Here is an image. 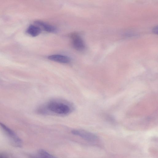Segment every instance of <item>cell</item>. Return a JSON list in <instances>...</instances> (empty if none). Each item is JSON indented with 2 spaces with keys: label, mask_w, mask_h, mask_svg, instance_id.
<instances>
[{
  "label": "cell",
  "mask_w": 158,
  "mask_h": 158,
  "mask_svg": "<svg viewBox=\"0 0 158 158\" xmlns=\"http://www.w3.org/2000/svg\"><path fill=\"white\" fill-rule=\"evenodd\" d=\"M36 156L38 158H56L43 149H40L38 151Z\"/></svg>",
  "instance_id": "8"
},
{
  "label": "cell",
  "mask_w": 158,
  "mask_h": 158,
  "mask_svg": "<svg viewBox=\"0 0 158 158\" xmlns=\"http://www.w3.org/2000/svg\"><path fill=\"white\" fill-rule=\"evenodd\" d=\"M0 158H8L6 156L2 155L0 154Z\"/></svg>",
  "instance_id": "9"
},
{
  "label": "cell",
  "mask_w": 158,
  "mask_h": 158,
  "mask_svg": "<svg viewBox=\"0 0 158 158\" xmlns=\"http://www.w3.org/2000/svg\"><path fill=\"white\" fill-rule=\"evenodd\" d=\"M35 23L40 27L44 30L48 32L56 33L57 32V28L54 26L49 24L41 21H36Z\"/></svg>",
  "instance_id": "6"
},
{
  "label": "cell",
  "mask_w": 158,
  "mask_h": 158,
  "mask_svg": "<svg viewBox=\"0 0 158 158\" xmlns=\"http://www.w3.org/2000/svg\"><path fill=\"white\" fill-rule=\"evenodd\" d=\"M45 108V110L59 115L67 114L71 110L70 106L66 103L55 100L48 102Z\"/></svg>",
  "instance_id": "1"
},
{
  "label": "cell",
  "mask_w": 158,
  "mask_h": 158,
  "mask_svg": "<svg viewBox=\"0 0 158 158\" xmlns=\"http://www.w3.org/2000/svg\"><path fill=\"white\" fill-rule=\"evenodd\" d=\"M27 32L31 36L35 37L40 33L41 30L40 27L37 26L31 25L27 29Z\"/></svg>",
  "instance_id": "7"
},
{
  "label": "cell",
  "mask_w": 158,
  "mask_h": 158,
  "mask_svg": "<svg viewBox=\"0 0 158 158\" xmlns=\"http://www.w3.org/2000/svg\"><path fill=\"white\" fill-rule=\"evenodd\" d=\"M72 44L73 48L76 50L81 51L84 50L85 48L84 43L79 36L74 35L72 37Z\"/></svg>",
  "instance_id": "4"
},
{
  "label": "cell",
  "mask_w": 158,
  "mask_h": 158,
  "mask_svg": "<svg viewBox=\"0 0 158 158\" xmlns=\"http://www.w3.org/2000/svg\"><path fill=\"white\" fill-rule=\"evenodd\" d=\"M0 126L14 145L19 147L21 145V140L14 131L1 123H0Z\"/></svg>",
  "instance_id": "2"
},
{
  "label": "cell",
  "mask_w": 158,
  "mask_h": 158,
  "mask_svg": "<svg viewBox=\"0 0 158 158\" xmlns=\"http://www.w3.org/2000/svg\"><path fill=\"white\" fill-rule=\"evenodd\" d=\"M72 133L74 135L89 141H95L98 139V136L95 134L82 130H74L72 131Z\"/></svg>",
  "instance_id": "3"
},
{
  "label": "cell",
  "mask_w": 158,
  "mask_h": 158,
  "mask_svg": "<svg viewBox=\"0 0 158 158\" xmlns=\"http://www.w3.org/2000/svg\"><path fill=\"white\" fill-rule=\"evenodd\" d=\"M48 59L52 61L62 63H68L70 61V59L68 57L61 55H51L48 56Z\"/></svg>",
  "instance_id": "5"
}]
</instances>
